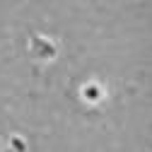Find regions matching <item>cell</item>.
<instances>
[{
	"label": "cell",
	"instance_id": "obj_1",
	"mask_svg": "<svg viewBox=\"0 0 152 152\" xmlns=\"http://www.w3.org/2000/svg\"><path fill=\"white\" fill-rule=\"evenodd\" d=\"M53 56H56V51H53L51 44L41 41L39 36H31V58H36V61H51Z\"/></svg>",
	"mask_w": 152,
	"mask_h": 152
}]
</instances>
